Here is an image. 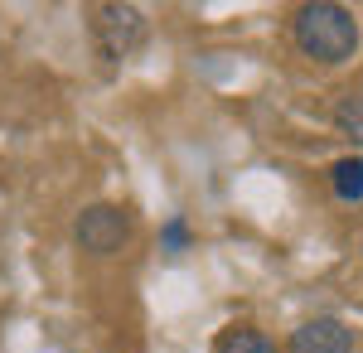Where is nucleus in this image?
Instances as JSON below:
<instances>
[{
	"instance_id": "obj_1",
	"label": "nucleus",
	"mask_w": 363,
	"mask_h": 353,
	"mask_svg": "<svg viewBox=\"0 0 363 353\" xmlns=\"http://www.w3.org/2000/svg\"><path fill=\"white\" fill-rule=\"evenodd\" d=\"M296 49L315 63H349L359 54V20L344 5H301L296 10Z\"/></svg>"
},
{
	"instance_id": "obj_2",
	"label": "nucleus",
	"mask_w": 363,
	"mask_h": 353,
	"mask_svg": "<svg viewBox=\"0 0 363 353\" xmlns=\"http://www.w3.org/2000/svg\"><path fill=\"white\" fill-rule=\"evenodd\" d=\"M92 39H97L102 58L121 63L145 44V15L136 5H92Z\"/></svg>"
},
{
	"instance_id": "obj_3",
	"label": "nucleus",
	"mask_w": 363,
	"mask_h": 353,
	"mask_svg": "<svg viewBox=\"0 0 363 353\" xmlns=\"http://www.w3.org/2000/svg\"><path fill=\"white\" fill-rule=\"evenodd\" d=\"M73 237H78V247L92 252V257H116V252L126 247V237H131V223H126V213L112 208V203H92V208L78 213Z\"/></svg>"
},
{
	"instance_id": "obj_4",
	"label": "nucleus",
	"mask_w": 363,
	"mask_h": 353,
	"mask_svg": "<svg viewBox=\"0 0 363 353\" xmlns=\"http://www.w3.org/2000/svg\"><path fill=\"white\" fill-rule=\"evenodd\" d=\"M291 353H354V334L344 320H306V325L291 334Z\"/></svg>"
},
{
	"instance_id": "obj_5",
	"label": "nucleus",
	"mask_w": 363,
	"mask_h": 353,
	"mask_svg": "<svg viewBox=\"0 0 363 353\" xmlns=\"http://www.w3.org/2000/svg\"><path fill=\"white\" fill-rule=\"evenodd\" d=\"M330 184H335V194L344 198V203H359V198H363V160H359V155L339 160L335 169H330Z\"/></svg>"
},
{
	"instance_id": "obj_6",
	"label": "nucleus",
	"mask_w": 363,
	"mask_h": 353,
	"mask_svg": "<svg viewBox=\"0 0 363 353\" xmlns=\"http://www.w3.org/2000/svg\"><path fill=\"white\" fill-rule=\"evenodd\" d=\"M218 353H277V344L262 334V329H228L223 339H218Z\"/></svg>"
},
{
	"instance_id": "obj_7",
	"label": "nucleus",
	"mask_w": 363,
	"mask_h": 353,
	"mask_svg": "<svg viewBox=\"0 0 363 353\" xmlns=\"http://www.w3.org/2000/svg\"><path fill=\"white\" fill-rule=\"evenodd\" d=\"M335 126L349 140H359V145H363V97H359V92H349V97L335 107Z\"/></svg>"
},
{
	"instance_id": "obj_8",
	"label": "nucleus",
	"mask_w": 363,
	"mask_h": 353,
	"mask_svg": "<svg viewBox=\"0 0 363 353\" xmlns=\"http://www.w3.org/2000/svg\"><path fill=\"white\" fill-rule=\"evenodd\" d=\"M184 242H189L184 218H169V223H165V247H169V252H184Z\"/></svg>"
},
{
	"instance_id": "obj_9",
	"label": "nucleus",
	"mask_w": 363,
	"mask_h": 353,
	"mask_svg": "<svg viewBox=\"0 0 363 353\" xmlns=\"http://www.w3.org/2000/svg\"><path fill=\"white\" fill-rule=\"evenodd\" d=\"M359 97H363V82H359Z\"/></svg>"
}]
</instances>
